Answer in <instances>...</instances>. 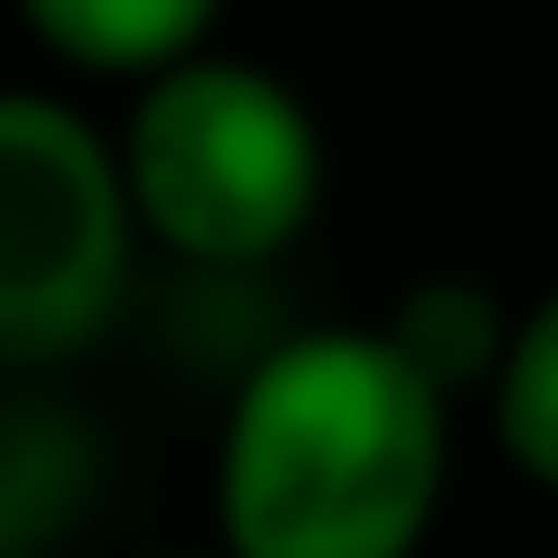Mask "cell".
Segmentation results:
<instances>
[{
	"label": "cell",
	"mask_w": 558,
	"mask_h": 558,
	"mask_svg": "<svg viewBox=\"0 0 558 558\" xmlns=\"http://www.w3.org/2000/svg\"><path fill=\"white\" fill-rule=\"evenodd\" d=\"M373 326L438 381L447 400H475L484 381H494V363H502L512 299H502L494 279H475V270H428V279H410L391 299V317H373Z\"/></svg>",
	"instance_id": "6"
},
{
	"label": "cell",
	"mask_w": 558,
	"mask_h": 558,
	"mask_svg": "<svg viewBox=\"0 0 558 558\" xmlns=\"http://www.w3.org/2000/svg\"><path fill=\"white\" fill-rule=\"evenodd\" d=\"M112 484L102 428L57 381L0 373V558H57Z\"/></svg>",
	"instance_id": "4"
},
{
	"label": "cell",
	"mask_w": 558,
	"mask_h": 558,
	"mask_svg": "<svg viewBox=\"0 0 558 558\" xmlns=\"http://www.w3.org/2000/svg\"><path fill=\"white\" fill-rule=\"evenodd\" d=\"M140 558H223V549H140Z\"/></svg>",
	"instance_id": "8"
},
{
	"label": "cell",
	"mask_w": 558,
	"mask_h": 558,
	"mask_svg": "<svg viewBox=\"0 0 558 558\" xmlns=\"http://www.w3.org/2000/svg\"><path fill=\"white\" fill-rule=\"evenodd\" d=\"M484 438L512 465L531 494L558 502V279L539 299L512 307V336H502V363L484 381Z\"/></svg>",
	"instance_id": "7"
},
{
	"label": "cell",
	"mask_w": 558,
	"mask_h": 558,
	"mask_svg": "<svg viewBox=\"0 0 558 558\" xmlns=\"http://www.w3.org/2000/svg\"><path fill=\"white\" fill-rule=\"evenodd\" d=\"M57 75H84V84H140L159 65L215 47L223 28V0H10Z\"/></svg>",
	"instance_id": "5"
},
{
	"label": "cell",
	"mask_w": 558,
	"mask_h": 558,
	"mask_svg": "<svg viewBox=\"0 0 558 558\" xmlns=\"http://www.w3.org/2000/svg\"><path fill=\"white\" fill-rule=\"evenodd\" d=\"M112 168L131 196L140 252L196 279L279 270L326 215V121L299 84L260 57L196 47L159 75L121 84Z\"/></svg>",
	"instance_id": "2"
},
{
	"label": "cell",
	"mask_w": 558,
	"mask_h": 558,
	"mask_svg": "<svg viewBox=\"0 0 558 558\" xmlns=\"http://www.w3.org/2000/svg\"><path fill=\"white\" fill-rule=\"evenodd\" d=\"M457 484V400L381 326H299L233 373L215 418L223 558H428Z\"/></svg>",
	"instance_id": "1"
},
{
	"label": "cell",
	"mask_w": 558,
	"mask_h": 558,
	"mask_svg": "<svg viewBox=\"0 0 558 558\" xmlns=\"http://www.w3.org/2000/svg\"><path fill=\"white\" fill-rule=\"evenodd\" d=\"M140 223L112 121L57 84H0V373L57 381L121 326Z\"/></svg>",
	"instance_id": "3"
}]
</instances>
